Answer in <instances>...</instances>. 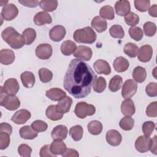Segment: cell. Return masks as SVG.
<instances>
[{"mask_svg": "<svg viewBox=\"0 0 157 157\" xmlns=\"http://www.w3.org/2000/svg\"><path fill=\"white\" fill-rule=\"evenodd\" d=\"M0 105L4 107L7 110L13 111L20 106V101L15 95H10L7 94L4 100L0 104Z\"/></svg>", "mask_w": 157, "mask_h": 157, "instance_id": "cell-7", "label": "cell"}, {"mask_svg": "<svg viewBox=\"0 0 157 157\" xmlns=\"http://www.w3.org/2000/svg\"><path fill=\"white\" fill-rule=\"evenodd\" d=\"M128 32L130 37L136 41L140 40L144 36L142 29L140 28L137 26L131 27L129 29Z\"/></svg>", "mask_w": 157, "mask_h": 157, "instance_id": "cell-43", "label": "cell"}, {"mask_svg": "<svg viewBox=\"0 0 157 157\" xmlns=\"http://www.w3.org/2000/svg\"><path fill=\"white\" fill-rule=\"evenodd\" d=\"M3 88L8 94L15 95L20 89V86L17 79L10 78L5 81Z\"/></svg>", "mask_w": 157, "mask_h": 157, "instance_id": "cell-15", "label": "cell"}, {"mask_svg": "<svg viewBox=\"0 0 157 157\" xmlns=\"http://www.w3.org/2000/svg\"><path fill=\"white\" fill-rule=\"evenodd\" d=\"M121 111L126 117H131L136 112L134 102L131 99H125L121 104Z\"/></svg>", "mask_w": 157, "mask_h": 157, "instance_id": "cell-20", "label": "cell"}, {"mask_svg": "<svg viewBox=\"0 0 157 157\" xmlns=\"http://www.w3.org/2000/svg\"><path fill=\"white\" fill-rule=\"evenodd\" d=\"M66 33L65 28L61 25H56L49 31V36L52 40L59 42L64 39Z\"/></svg>", "mask_w": 157, "mask_h": 157, "instance_id": "cell-11", "label": "cell"}, {"mask_svg": "<svg viewBox=\"0 0 157 157\" xmlns=\"http://www.w3.org/2000/svg\"><path fill=\"white\" fill-rule=\"evenodd\" d=\"M91 25L98 33L104 32L107 28V21L100 16L94 17L91 22Z\"/></svg>", "mask_w": 157, "mask_h": 157, "instance_id": "cell-26", "label": "cell"}, {"mask_svg": "<svg viewBox=\"0 0 157 157\" xmlns=\"http://www.w3.org/2000/svg\"><path fill=\"white\" fill-rule=\"evenodd\" d=\"M39 155L41 157H52V156H55V155L50 150V147L49 145H45L43 146L39 152Z\"/></svg>", "mask_w": 157, "mask_h": 157, "instance_id": "cell-53", "label": "cell"}, {"mask_svg": "<svg viewBox=\"0 0 157 157\" xmlns=\"http://www.w3.org/2000/svg\"><path fill=\"white\" fill-rule=\"evenodd\" d=\"M123 52L130 58H135L138 54L139 47L134 43L128 42L124 45Z\"/></svg>", "mask_w": 157, "mask_h": 157, "instance_id": "cell-33", "label": "cell"}, {"mask_svg": "<svg viewBox=\"0 0 157 157\" xmlns=\"http://www.w3.org/2000/svg\"><path fill=\"white\" fill-rule=\"evenodd\" d=\"M99 15L102 18H105L109 20H112L115 18L114 10L112 6L109 5L102 6L101 8Z\"/></svg>", "mask_w": 157, "mask_h": 157, "instance_id": "cell-35", "label": "cell"}, {"mask_svg": "<svg viewBox=\"0 0 157 157\" xmlns=\"http://www.w3.org/2000/svg\"><path fill=\"white\" fill-rule=\"evenodd\" d=\"M116 13L119 16H124L130 12L131 6L128 1L120 0L116 2L115 4Z\"/></svg>", "mask_w": 157, "mask_h": 157, "instance_id": "cell-19", "label": "cell"}, {"mask_svg": "<svg viewBox=\"0 0 157 157\" xmlns=\"http://www.w3.org/2000/svg\"><path fill=\"white\" fill-rule=\"evenodd\" d=\"M40 80L45 83L50 82L53 78V73L47 68H40L38 71Z\"/></svg>", "mask_w": 157, "mask_h": 157, "instance_id": "cell-40", "label": "cell"}, {"mask_svg": "<svg viewBox=\"0 0 157 157\" xmlns=\"http://www.w3.org/2000/svg\"><path fill=\"white\" fill-rule=\"evenodd\" d=\"M51 151L55 155H63L66 150V145L59 139H55L50 145Z\"/></svg>", "mask_w": 157, "mask_h": 157, "instance_id": "cell-25", "label": "cell"}, {"mask_svg": "<svg viewBox=\"0 0 157 157\" xmlns=\"http://www.w3.org/2000/svg\"><path fill=\"white\" fill-rule=\"evenodd\" d=\"M62 156L63 157H78L79 154L78 151L74 149L67 148Z\"/></svg>", "mask_w": 157, "mask_h": 157, "instance_id": "cell-56", "label": "cell"}, {"mask_svg": "<svg viewBox=\"0 0 157 157\" xmlns=\"http://www.w3.org/2000/svg\"><path fill=\"white\" fill-rule=\"evenodd\" d=\"M76 49V44L70 40L64 41L61 45V52L65 56H69L71 54H73Z\"/></svg>", "mask_w": 157, "mask_h": 157, "instance_id": "cell-29", "label": "cell"}, {"mask_svg": "<svg viewBox=\"0 0 157 157\" xmlns=\"http://www.w3.org/2000/svg\"><path fill=\"white\" fill-rule=\"evenodd\" d=\"M8 2V1H0V6H3L4 5H7Z\"/></svg>", "mask_w": 157, "mask_h": 157, "instance_id": "cell-59", "label": "cell"}, {"mask_svg": "<svg viewBox=\"0 0 157 157\" xmlns=\"http://www.w3.org/2000/svg\"><path fill=\"white\" fill-rule=\"evenodd\" d=\"M18 14V9L12 3L7 4L2 9L1 16L6 21H10L15 18Z\"/></svg>", "mask_w": 157, "mask_h": 157, "instance_id": "cell-6", "label": "cell"}, {"mask_svg": "<svg viewBox=\"0 0 157 157\" xmlns=\"http://www.w3.org/2000/svg\"><path fill=\"white\" fill-rule=\"evenodd\" d=\"M10 136L5 132H0V149L4 150L7 148L10 144Z\"/></svg>", "mask_w": 157, "mask_h": 157, "instance_id": "cell-48", "label": "cell"}, {"mask_svg": "<svg viewBox=\"0 0 157 157\" xmlns=\"http://www.w3.org/2000/svg\"><path fill=\"white\" fill-rule=\"evenodd\" d=\"M96 33L90 26L77 29L73 34L75 42L83 44H93L96 41Z\"/></svg>", "mask_w": 157, "mask_h": 157, "instance_id": "cell-3", "label": "cell"}, {"mask_svg": "<svg viewBox=\"0 0 157 157\" xmlns=\"http://www.w3.org/2000/svg\"><path fill=\"white\" fill-rule=\"evenodd\" d=\"M68 133L67 127L63 124H59L55 126L51 132V136L53 140L59 139L64 140Z\"/></svg>", "mask_w": 157, "mask_h": 157, "instance_id": "cell-21", "label": "cell"}, {"mask_svg": "<svg viewBox=\"0 0 157 157\" xmlns=\"http://www.w3.org/2000/svg\"><path fill=\"white\" fill-rule=\"evenodd\" d=\"M18 154L23 157H30L32 152V148L27 144H22L18 148Z\"/></svg>", "mask_w": 157, "mask_h": 157, "instance_id": "cell-50", "label": "cell"}, {"mask_svg": "<svg viewBox=\"0 0 157 157\" xmlns=\"http://www.w3.org/2000/svg\"><path fill=\"white\" fill-rule=\"evenodd\" d=\"M0 132H5L11 135L12 132V126L7 123H1L0 124Z\"/></svg>", "mask_w": 157, "mask_h": 157, "instance_id": "cell-55", "label": "cell"}, {"mask_svg": "<svg viewBox=\"0 0 157 157\" xmlns=\"http://www.w3.org/2000/svg\"><path fill=\"white\" fill-rule=\"evenodd\" d=\"M148 13L150 16L153 17H157V6L156 4H153L151 6L148 10Z\"/></svg>", "mask_w": 157, "mask_h": 157, "instance_id": "cell-58", "label": "cell"}, {"mask_svg": "<svg viewBox=\"0 0 157 157\" xmlns=\"http://www.w3.org/2000/svg\"><path fill=\"white\" fill-rule=\"evenodd\" d=\"M151 153H154L155 155L157 154V150H156V136H155L154 137L151 139L150 142V146L149 149Z\"/></svg>", "mask_w": 157, "mask_h": 157, "instance_id": "cell-57", "label": "cell"}, {"mask_svg": "<svg viewBox=\"0 0 157 157\" xmlns=\"http://www.w3.org/2000/svg\"><path fill=\"white\" fill-rule=\"evenodd\" d=\"M122 84V77L118 75H116L110 79L109 84V89L112 92H116L121 88Z\"/></svg>", "mask_w": 157, "mask_h": 157, "instance_id": "cell-32", "label": "cell"}, {"mask_svg": "<svg viewBox=\"0 0 157 157\" xmlns=\"http://www.w3.org/2000/svg\"><path fill=\"white\" fill-rule=\"evenodd\" d=\"M124 21L126 23L131 27L136 26L139 22V17L132 12H129L124 15Z\"/></svg>", "mask_w": 157, "mask_h": 157, "instance_id": "cell-44", "label": "cell"}, {"mask_svg": "<svg viewBox=\"0 0 157 157\" xmlns=\"http://www.w3.org/2000/svg\"><path fill=\"white\" fill-rule=\"evenodd\" d=\"M31 126L35 131L37 132L45 131L48 128V124H47V123H45L42 120H39L34 121L31 123Z\"/></svg>", "mask_w": 157, "mask_h": 157, "instance_id": "cell-47", "label": "cell"}, {"mask_svg": "<svg viewBox=\"0 0 157 157\" xmlns=\"http://www.w3.org/2000/svg\"><path fill=\"white\" fill-rule=\"evenodd\" d=\"M14 52L8 48L2 49L0 51V62L4 65H9L13 63L15 60Z\"/></svg>", "mask_w": 157, "mask_h": 157, "instance_id": "cell-18", "label": "cell"}, {"mask_svg": "<svg viewBox=\"0 0 157 157\" xmlns=\"http://www.w3.org/2000/svg\"><path fill=\"white\" fill-rule=\"evenodd\" d=\"M31 118V113L26 109H20L16 112L11 118V120L17 124L25 123Z\"/></svg>", "mask_w": 157, "mask_h": 157, "instance_id": "cell-12", "label": "cell"}, {"mask_svg": "<svg viewBox=\"0 0 157 157\" xmlns=\"http://www.w3.org/2000/svg\"><path fill=\"white\" fill-rule=\"evenodd\" d=\"M89 132L92 135H98L102 131V124L98 120H93L90 121L87 125Z\"/></svg>", "mask_w": 157, "mask_h": 157, "instance_id": "cell-34", "label": "cell"}, {"mask_svg": "<svg viewBox=\"0 0 157 157\" xmlns=\"http://www.w3.org/2000/svg\"><path fill=\"white\" fill-rule=\"evenodd\" d=\"M22 35L25 40L26 45H31L36 38V32L31 28H28L25 29L22 33Z\"/></svg>", "mask_w": 157, "mask_h": 157, "instance_id": "cell-36", "label": "cell"}, {"mask_svg": "<svg viewBox=\"0 0 157 157\" xmlns=\"http://www.w3.org/2000/svg\"><path fill=\"white\" fill-rule=\"evenodd\" d=\"M137 84L132 79H128L123 83L121 95L124 99H129L132 98L137 92Z\"/></svg>", "mask_w": 157, "mask_h": 157, "instance_id": "cell-5", "label": "cell"}, {"mask_svg": "<svg viewBox=\"0 0 157 157\" xmlns=\"http://www.w3.org/2000/svg\"><path fill=\"white\" fill-rule=\"evenodd\" d=\"M146 115L149 117H156L157 116V102H151L146 108Z\"/></svg>", "mask_w": 157, "mask_h": 157, "instance_id": "cell-51", "label": "cell"}, {"mask_svg": "<svg viewBox=\"0 0 157 157\" xmlns=\"http://www.w3.org/2000/svg\"><path fill=\"white\" fill-rule=\"evenodd\" d=\"M19 134L22 139L28 140L34 139L38 135L37 132L35 131L31 126H29L28 125H26L21 127L20 129Z\"/></svg>", "mask_w": 157, "mask_h": 157, "instance_id": "cell-27", "label": "cell"}, {"mask_svg": "<svg viewBox=\"0 0 157 157\" xmlns=\"http://www.w3.org/2000/svg\"><path fill=\"white\" fill-rule=\"evenodd\" d=\"M155 128V124L151 121H147L142 124V131L145 136H150Z\"/></svg>", "mask_w": 157, "mask_h": 157, "instance_id": "cell-49", "label": "cell"}, {"mask_svg": "<svg viewBox=\"0 0 157 157\" xmlns=\"http://www.w3.org/2000/svg\"><path fill=\"white\" fill-rule=\"evenodd\" d=\"M134 125V120L131 117L125 116L123 117L119 123L120 127L124 131L131 130Z\"/></svg>", "mask_w": 157, "mask_h": 157, "instance_id": "cell-39", "label": "cell"}, {"mask_svg": "<svg viewBox=\"0 0 157 157\" xmlns=\"http://www.w3.org/2000/svg\"><path fill=\"white\" fill-rule=\"evenodd\" d=\"M58 1H47L42 0L40 1L39 6L45 12H53L58 7Z\"/></svg>", "mask_w": 157, "mask_h": 157, "instance_id": "cell-38", "label": "cell"}, {"mask_svg": "<svg viewBox=\"0 0 157 157\" xmlns=\"http://www.w3.org/2000/svg\"><path fill=\"white\" fill-rule=\"evenodd\" d=\"M94 69L98 74L109 75L111 72V69L107 61L103 59L96 61L93 64Z\"/></svg>", "mask_w": 157, "mask_h": 157, "instance_id": "cell-17", "label": "cell"}, {"mask_svg": "<svg viewBox=\"0 0 157 157\" xmlns=\"http://www.w3.org/2000/svg\"><path fill=\"white\" fill-rule=\"evenodd\" d=\"M97 76L88 64L80 59L71 61L65 74L63 86L77 99L84 98L90 93Z\"/></svg>", "mask_w": 157, "mask_h": 157, "instance_id": "cell-1", "label": "cell"}, {"mask_svg": "<svg viewBox=\"0 0 157 157\" xmlns=\"http://www.w3.org/2000/svg\"><path fill=\"white\" fill-rule=\"evenodd\" d=\"M93 52L90 47L85 45H79L73 53L74 57L85 61H90L92 57Z\"/></svg>", "mask_w": 157, "mask_h": 157, "instance_id": "cell-9", "label": "cell"}, {"mask_svg": "<svg viewBox=\"0 0 157 157\" xmlns=\"http://www.w3.org/2000/svg\"><path fill=\"white\" fill-rule=\"evenodd\" d=\"M106 86L107 83L105 78L102 77H99L98 78H96L94 81L93 85V88L95 92L101 93L105 90Z\"/></svg>", "mask_w": 157, "mask_h": 157, "instance_id": "cell-41", "label": "cell"}, {"mask_svg": "<svg viewBox=\"0 0 157 157\" xmlns=\"http://www.w3.org/2000/svg\"><path fill=\"white\" fill-rule=\"evenodd\" d=\"M109 33L113 38L122 39L124 36V31L121 26L119 25H114L109 29Z\"/></svg>", "mask_w": 157, "mask_h": 157, "instance_id": "cell-42", "label": "cell"}, {"mask_svg": "<svg viewBox=\"0 0 157 157\" xmlns=\"http://www.w3.org/2000/svg\"><path fill=\"white\" fill-rule=\"evenodd\" d=\"M72 103V98L67 96H66L64 98L58 101V103L56 105V109L61 113L64 114L67 113L71 109Z\"/></svg>", "mask_w": 157, "mask_h": 157, "instance_id": "cell-22", "label": "cell"}, {"mask_svg": "<svg viewBox=\"0 0 157 157\" xmlns=\"http://www.w3.org/2000/svg\"><path fill=\"white\" fill-rule=\"evenodd\" d=\"M145 91L147 94L150 97H156L157 96V84L155 82L149 83L146 88Z\"/></svg>", "mask_w": 157, "mask_h": 157, "instance_id": "cell-52", "label": "cell"}, {"mask_svg": "<svg viewBox=\"0 0 157 157\" xmlns=\"http://www.w3.org/2000/svg\"><path fill=\"white\" fill-rule=\"evenodd\" d=\"M134 3L135 8L141 12L147 11L150 6V1L149 0H135Z\"/></svg>", "mask_w": 157, "mask_h": 157, "instance_id": "cell-46", "label": "cell"}, {"mask_svg": "<svg viewBox=\"0 0 157 157\" xmlns=\"http://www.w3.org/2000/svg\"><path fill=\"white\" fill-rule=\"evenodd\" d=\"M113 66L117 72H123L129 68V63L125 58L118 56L115 59L113 63Z\"/></svg>", "mask_w": 157, "mask_h": 157, "instance_id": "cell-24", "label": "cell"}, {"mask_svg": "<svg viewBox=\"0 0 157 157\" xmlns=\"http://www.w3.org/2000/svg\"><path fill=\"white\" fill-rule=\"evenodd\" d=\"M105 139L107 143L113 147L119 145L122 140L121 135L115 129H110L108 131L105 135Z\"/></svg>", "mask_w": 157, "mask_h": 157, "instance_id": "cell-14", "label": "cell"}, {"mask_svg": "<svg viewBox=\"0 0 157 157\" xmlns=\"http://www.w3.org/2000/svg\"><path fill=\"white\" fill-rule=\"evenodd\" d=\"M132 77L137 83L144 82L147 77V72L145 69L139 66L136 67L132 71Z\"/></svg>", "mask_w": 157, "mask_h": 157, "instance_id": "cell-31", "label": "cell"}, {"mask_svg": "<svg viewBox=\"0 0 157 157\" xmlns=\"http://www.w3.org/2000/svg\"><path fill=\"white\" fill-rule=\"evenodd\" d=\"M151 139L150 136H140L135 142V148L140 153H145L150 149Z\"/></svg>", "mask_w": 157, "mask_h": 157, "instance_id": "cell-10", "label": "cell"}, {"mask_svg": "<svg viewBox=\"0 0 157 157\" xmlns=\"http://www.w3.org/2000/svg\"><path fill=\"white\" fill-rule=\"evenodd\" d=\"M138 59L142 63L150 61L153 56V48L150 45H144L140 47L138 52Z\"/></svg>", "mask_w": 157, "mask_h": 157, "instance_id": "cell-13", "label": "cell"}, {"mask_svg": "<svg viewBox=\"0 0 157 157\" xmlns=\"http://www.w3.org/2000/svg\"><path fill=\"white\" fill-rule=\"evenodd\" d=\"M1 37L13 49H19L25 44V40L23 35L18 33L15 28L11 26L6 28L2 31Z\"/></svg>", "mask_w": 157, "mask_h": 157, "instance_id": "cell-2", "label": "cell"}, {"mask_svg": "<svg viewBox=\"0 0 157 157\" xmlns=\"http://www.w3.org/2000/svg\"><path fill=\"white\" fill-rule=\"evenodd\" d=\"M18 2L28 7H36L40 3L37 0H18Z\"/></svg>", "mask_w": 157, "mask_h": 157, "instance_id": "cell-54", "label": "cell"}, {"mask_svg": "<svg viewBox=\"0 0 157 157\" xmlns=\"http://www.w3.org/2000/svg\"><path fill=\"white\" fill-rule=\"evenodd\" d=\"M45 95L53 101H59L64 98L66 96V94L63 90L60 88H52L46 91Z\"/></svg>", "mask_w": 157, "mask_h": 157, "instance_id": "cell-23", "label": "cell"}, {"mask_svg": "<svg viewBox=\"0 0 157 157\" xmlns=\"http://www.w3.org/2000/svg\"><path fill=\"white\" fill-rule=\"evenodd\" d=\"M45 114L47 118L52 121H58L61 120L63 117V114L59 113L57 110L56 105H50L48 106L45 111Z\"/></svg>", "mask_w": 157, "mask_h": 157, "instance_id": "cell-30", "label": "cell"}, {"mask_svg": "<svg viewBox=\"0 0 157 157\" xmlns=\"http://www.w3.org/2000/svg\"><path fill=\"white\" fill-rule=\"evenodd\" d=\"M144 33L147 36H153L156 32V26L155 23L151 21H147L143 26Z\"/></svg>", "mask_w": 157, "mask_h": 157, "instance_id": "cell-45", "label": "cell"}, {"mask_svg": "<svg viewBox=\"0 0 157 157\" xmlns=\"http://www.w3.org/2000/svg\"><path fill=\"white\" fill-rule=\"evenodd\" d=\"M34 23L37 26H42L45 24H50L52 22V17L45 11L37 13L33 18Z\"/></svg>", "mask_w": 157, "mask_h": 157, "instance_id": "cell-16", "label": "cell"}, {"mask_svg": "<svg viewBox=\"0 0 157 157\" xmlns=\"http://www.w3.org/2000/svg\"><path fill=\"white\" fill-rule=\"evenodd\" d=\"M83 134V128L80 125H75L69 129V135L75 141H79L82 139Z\"/></svg>", "mask_w": 157, "mask_h": 157, "instance_id": "cell-37", "label": "cell"}, {"mask_svg": "<svg viewBox=\"0 0 157 157\" xmlns=\"http://www.w3.org/2000/svg\"><path fill=\"white\" fill-rule=\"evenodd\" d=\"M36 55L40 59H48L52 55L53 48L48 44H41L36 48Z\"/></svg>", "mask_w": 157, "mask_h": 157, "instance_id": "cell-8", "label": "cell"}, {"mask_svg": "<svg viewBox=\"0 0 157 157\" xmlns=\"http://www.w3.org/2000/svg\"><path fill=\"white\" fill-rule=\"evenodd\" d=\"M96 112V108L92 104H88L85 102H78L74 109L75 115L79 118L83 119L86 116H91Z\"/></svg>", "mask_w": 157, "mask_h": 157, "instance_id": "cell-4", "label": "cell"}, {"mask_svg": "<svg viewBox=\"0 0 157 157\" xmlns=\"http://www.w3.org/2000/svg\"><path fill=\"white\" fill-rule=\"evenodd\" d=\"M20 78L23 85L26 88H32L35 83V77L33 72L25 71L21 74Z\"/></svg>", "mask_w": 157, "mask_h": 157, "instance_id": "cell-28", "label": "cell"}]
</instances>
